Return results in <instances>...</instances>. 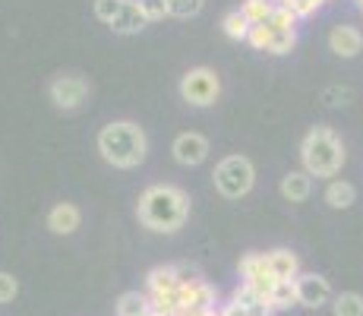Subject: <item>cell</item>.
<instances>
[{
  "mask_svg": "<svg viewBox=\"0 0 363 316\" xmlns=\"http://www.w3.org/2000/svg\"><path fill=\"white\" fill-rule=\"evenodd\" d=\"M136 215L149 231L174 234L184 228L186 215H190V196L174 184H155L139 196Z\"/></svg>",
  "mask_w": 363,
  "mask_h": 316,
  "instance_id": "6da1fadb",
  "label": "cell"
},
{
  "mask_svg": "<svg viewBox=\"0 0 363 316\" xmlns=\"http://www.w3.org/2000/svg\"><path fill=\"white\" fill-rule=\"evenodd\" d=\"M99 152L108 165L114 168H130L143 165L145 152H149V139H145L143 126L133 124V121H114V124H104L99 130Z\"/></svg>",
  "mask_w": 363,
  "mask_h": 316,
  "instance_id": "7a4b0ae2",
  "label": "cell"
},
{
  "mask_svg": "<svg viewBox=\"0 0 363 316\" xmlns=\"http://www.w3.org/2000/svg\"><path fill=\"white\" fill-rule=\"evenodd\" d=\"M300 158H303V171L313 178H335L345 165V146L332 126H313L303 136Z\"/></svg>",
  "mask_w": 363,
  "mask_h": 316,
  "instance_id": "3957f363",
  "label": "cell"
},
{
  "mask_svg": "<svg viewBox=\"0 0 363 316\" xmlns=\"http://www.w3.org/2000/svg\"><path fill=\"white\" fill-rule=\"evenodd\" d=\"M212 178H215V190H218L225 200H240V196H247L256 184V168L247 156H228L218 161Z\"/></svg>",
  "mask_w": 363,
  "mask_h": 316,
  "instance_id": "277c9868",
  "label": "cell"
},
{
  "mask_svg": "<svg viewBox=\"0 0 363 316\" xmlns=\"http://www.w3.org/2000/svg\"><path fill=\"white\" fill-rule=\"evenodd\" d=\"M221 95V80L215 70L208 67H196L190 70V73H184V80H180V98H184L186 104H193V108H208V104H215Z\"/></svg>",
  "mask_w": 363,
  "mask_h": 316,
  "instance_id": "5b68a950",
  "label": "cell"
},
{
  "mask_svg": "<svg viewBox=\"0 0 363 316\" xmlns=\"http://www.w3.org/2000/svg\"><path fill=\"white\" fill-rule=\"evenodd\" d=\"M240 282L250 285L253 291H259L262 298H269L272 288L278 285V276L269 263V253H247L240 259Z\"/></svg>",
  "mask_w": 363,
  "mask_h": 316,
  "instance_id": "8992f818",
  "label": "cell"
},
{
  "mask_svg": "<svg viewBox=\"0 0 363 316\" xmlns=\"http://www.w3.org/2000/svg\"><path fill=\"white\" fill-rule=\"evenodd\" d=\"M89 95V82L82 76H57L51 82V102L60 111H76Z\"/></svg>",
  "mask_w": 363,
  "mask_h": 316,
  "instance_id": "52a82bcc",
  "label": "cell"
},
{
  "mask_svg": "<svg viewBox=\"0 0 363 316\" xmlns=\"http://www.w3.org/2000/svg\"><path fill=\"white\" fill-rule=\"evenodd\" d=\"M294 285H297V304H300V307H310V310H316V307L329 304V298H332L329 282H325L323 276H316V272L297 276Z\"/></svg>",
  "mask_w": 363,
  "mask_h": 316,
  "instance_id": "ba28073f",
  "label": "cell"
},
{
  "mask_svg": "<svg viewBox=\"0 0 363 316\" xmlns=\"http://www.w3.org/2000/svg\"><path fill=\"white\" fill-rule=\"evenodd\" d=\"M174 158L180 161V165L186 168H196L202 161L208 158V139L199 136V133H180L177 139H174Z\"/></svg>",
  "mask_w": 363,
  "mask_h": 316,
  "instance_id": "9c48e42d",
  "label": "cell"
},
{
  "mask_svg": "<svg viewBox=\"0 0 363 316\" xmlns=\"http://www.w3.org/2000/svg\"><path fill=\"white\" fill-rule=\"evenodd\" d=\"M177 298H180V316L196 313V310H212L215 307V288L202 278V282H196V285H180Z\"/></svg>",
  "mask_w": 363,
  "mask_h": 316,
  "instance_id": "30bf717a",
  "label": "cell"
},
{
  "mask_svg": "<svg viewBox=\"0 0 363 316\" xmlns=\"http://www.w3.org/2000/svg\"><path fill=\"white\" fill-rule=\"evenodd\" d=\"M329 48L338 58H357L363 51V35L354 26H335L329 35Z\"/></svg>",
  "mask_w": 363,
  "mask_h": 316,
  "instance_id": "8fae6325",
  "label": "cell"
},
{
  "mask_svg": "<svg viewBox=\"0 0 363 316\" xmlns=\"http://www.w3.org/2000/svg\"><path fill=\"white\" fill-rule=\"evenodd\" d=\"M145 13L139 10V0H123V10L114 16V23H111V29L117 35H136L145 29Z\"/></svg>",
  "mask_w": 363,
  "mask_h": 316,
  "instance_id": "7c38bea8",
  "label": "cell"
},
{
  "mask_svg": "<svg viewBox=\"0 0 363 316\" xmlns=\"http://www.w3.org/2000/svg\"><path fill=\"white\" fill-rule=\"evenodd\" d=\"M79 222H82V215L73 202H60V206H54L51 212H48V228H51L54 234H73V231L79 228Z\"/></svg>",
  "mask_w": 363,
  "mask_h": 316,
  "instance_id": "4fadbf2b",
  "label": "cell"
},
{
  "mask_svg": "<svg viewBox=\"0 0 363 316\" xmlns=\"http://www.w3.org/2000/svg\"><path fill=\"white\" fill-rule=\"evenodd\" d=\"M313 174H306V171H291V174H284L281 178V196L284 200H291V202H303L306 196L313 193Z\"/></svg>",
  "mask_w": 363,
  "mask_h": 316,
  "instance_id": "5bb4252c",
  "label": "cell"
},
{
  "mask_svg": "<svg viewBox=\"0 0 363 316\" xmlns=\"http://www.w3.org/2000/svg\"><path fill=\"white\" fill-rule=\"evenodd\" d=\"M145 285H149V294H171V291H177V288H180L177 266H155V269L149 272V278H145Z\"/></svg>",
  "mask_w": 363,
  "mask_h": 316,
  "instance_id": "9a60e30c",
  "label": "cell"
},
{
  "mask_svg": "<svg viewBox=\"0 0 363 316\" xmlns=\"http://www.w3.org/2000/svg\"><path fill=\"white\" fill-rule=\"evenodd\" d=\"M269 263H272V269H275L278 278H297L300 276V259L291 250H284V247L272 250L269 253Z\"/></svg>",
  "mask_w": 363,
  "mask_h": 316,
  "instance_id": "2e32d148",
  "label": "cell"
},
{
  "mask_svg": "<svg viewBox=\"0 0 363 316\" xmlns=\"http://www.w3.org/2000/svg\"><path fill=\"white\" fill-rule=\"evenodd\" d=\"M354 200H357V190L347 184V180H332L325 187V202L332 209H347V206H354Z\"/></svg>",
  "mask_w": 363,
  "mask_h": 316,
  "instance_id": "e0dca14e",
  "label": "cell"
},
{
  "mask_svg": "<svg viewBox=\"0 0 363 316\" xmlns=\"http://www.w3.org/2000/svg\"><path fill=\"white\" fill-rule=\"evenodd\" d=\"M269 300H272V307H275V310H291V307L297 304V285H294V278H278V285L272 288Z\"/></svg>",
  "mask_w": 363,
  "mask_h": 316,
  "instance_id": "ac0fdd59",
  "label": "cell"
},
{
  "mask_svg": "<svg viewBox=\"0 0 363 316\" xmlns=\"http://www.w3.org/2000/svg\"><path fill=\"white\" fill-rule=\"evenodd\" d=\"M221 26H225V35H228V38H234V41H247L250 26H253V23H250V19L243 16V10H231V13L225 16V23H221Z\"/></svg>",
  "mask_w": 363,
  "mask_h": 316,
  "instance_id": "d6986e66",
  "label": "cell"
},
{
  "mask_svg": "<svg viewBox=\"0 0 363 316\" xmlns=\"http://www.w3.org/2000/svg\"><path fill=\"white\" fill-rule=\"evenodd\" d=\"M149 310V294H139V291H130L117 300V316H139Z\"/></svg>",
  "mask_w": 363,
  "mask_h": 316,
  "instance_id": "ffe728a7",
  "label": "cell"
},
{
  "mask_svg": "<svg viewBox=\"0 0 363 316\" xmlns=\"http://www.w3.org/2000/svg\"><path fill=\"white\" fill-rule=\"evenodd\" d=\"M275 4H278V0H243V6H240V10H243V16H247L250 19V23H265V19H269L272 16V10H275Z\"/></svg>",
  "mask_w": 363,
  "mask_h": 316,
  "instance_id": "44dd1931",
  "label": "cell"
},
{
  "mask_svg": "<svg viewBox=\"0 0 363 316\" xmlns=\"http://www.w3.org/2000/svg\"><path fill=\"white\" fill-rule=\"evenodd\" d=\"M332 310H335V316H363V298L354 294V291L338 294L335 304H332Z\"/></svg>",
  "mask_w": 363,
  "mask_h": 316,
  "instance_id": "7402d4cb",
  "label": "cell"
},
{
  "mask_svg": "<svg viewBox=\"0 0 363 316\" xmlns=\"http://www.w3.org/2000/svg\"><path fill=\"white\" fill-rule=\"evenodd\" d=\"M294 45H297L294 29H275L269 41V54H288V51H294Z\"/></svg>",
  "mask_w": 363,
  "mask_h": 316,
  "instance_id": "603a6c76",
  "label": "cell"
},
{
  "mask_svg": "<svg viewBox=\"0 0 363 316\" xmlns=\"http://www.w3.org/2000/svg\"><path fill=\"white\" fill-rule=\"evenodd\" d=\"M272 26L269 23H256V26H250V35H247V41L256 48V51H269V41H272Z\"/></svg>",
  "mask_w": 363,
  "mask_h": 316,
  "instance_id": "cb8c5ba5",
  "label": "cell"
},
{
  "mask_svg": "<svg viewBox=\"0 0 363 316\" xmlns=\"http://www.w3.org/2000/svg\"><path fill=\"white\" fill-rule=\"evenodd\" d=\"M202 4H206V0H167V10L177 19H190L202 10Z\"/></svg>",
  "mask_w": 363,
  "mask_h": 316,
  "instance_id": "d4e9b609",
  "label": "cell"
},
{
  "mask_svg": "<svg viewBox=\"0 0 363 316\" xmlns=\"http://www.w3.org/2000/svg\"><path fill=\"white\" fill-rule=\"evenodd\" d=\"M265 23L272 26V29H294L297 26V16L288 10L284 4H275V10H272V16L265 19Z\"/></svg>",
  "mask_w": 363,
  "mask_h": 316,
  "instance_id": "484cf974",
  "label": "cell"
},
{
  "mask_svg": "<svg viewBox=\"0 0 363 316\" xmlns=\"http://www.w3.org/2000/svg\"><path fill=\"white\" fill-rule=\"evenodd\" d=\"M123 10V0H95V16L101 19V23H114V16Z\"/></svg>",
  "mask_w": 363,
  "mask_h": 316,
  "instance_id": "4316f807",
  "label": "cell"
},
{
  "mask_svg": "<svg viewBox=\"0 0 363 316\" xmlns=\"http://www.w3.org/2000/svg\"><path fill=\"white\" fill-rule=\"evenodd\" d=\"M139 10L145 13V19H149V23L171 16V10H167V0H139Z\"/></svg>",
  "mask_w": 363,
  "mask_h": 316,
  "instance_id": "83f0119b",
  "label": "cell"
},
{
  "mask_svg": "<svg viewBox=\"0 0 363 316\" xmlns=\"http://www.w3.org/2000/svg\"><path fill=\"white\" fill-rule=\"evenodd\" d=\"M278 4L288 6L297 19H306V16H313V13L319 10V0H278Z\"/></svg>",
  "mask_w": 363,
  "mask_h": 316,
  "instance_id": "f1b7e54d",
  "label": "cell"
},
{
  "mask_svg": "<svg viewBox=\"0 0 363 316\" xmlns=\"http://www.w3.org/2000/svg\"><path fill=\"white\" fill-rule=\"evenodd\" d=\"M16 294H19V282L10 272H0V304H10Z\"/></svg>",
  "mask_w": 363,
  "mask_h": 316,
  "instance_id": "f546056e",
  "label": "cell"
},
{
  "mask_svg": "<svg viewBox=\"0 0 363 316\" xmlns=\"http://www.w3.org/2000/svg\"><path fill=\"white\" fill-rule=\"evenodd\" d=\"M177 282L180 285H196V282H202V272L193 269V266H177Z\"/></svg>",
  "mask_w": 363,
  "mask_h": 316,
  "instance_id": "4dcf8cb0",
  "label": "cell"
},
{
  "mask_svg": "<svg viewBox=\"0 0 363 316\" xmlns=\"http://www.w3.org/2000/svg\"><path fill=\"white\" fill-rule=\"evenodd\" d=\"M218 313H221V316H250V313H247V307H240L237 300H228V304L221 307Z\"/></svg>",
  "mask_w": 363,
  "mask_h": 316,
  "instance_id": "1f68e13d",
  "label": "cell"
},
{
  "mask_svg": "<svg viewBox=\"0 0 363 316\" xmlns=\"http://www.w3.org/2000/svg\"><path fill=\"white\" fill-rule=\"evenodd\" d=\"M186 316H221V313L212 307V310H196V313H186Z\"/></svg>",
  "mask_w": 363,
  "mask_h": 316,
  "instance_id": "d6a6232c",
  "label": "cell"
},
{
  "mask_svg": "<svg viewBox=\"0 0 363 316\" xmlns=\"http://www.w3.org/2000/svg\"><path fill=\"white\" fill-rule=\"evenodd\" d=\"M139 316H162V313H158V310H152V307H149V310H145V313H139Z\"/></svg>",
  "mask_w": 363,
  "mask_h": 316,
  "instance_id": "836d02e7",
  "label": "cell"
},
{
  "mask_svg": "<svg viewBox=\"0 0 363 316\" xmlns=\"http://www.w3.org/2000/svg\"><path fill=\"white\" fill-rule=\"evenodd\" d=\"M323 4H329V0H319V6H323Z\"/></svg>",
  "mask_w": 363,
  "mask_h": 316,
  "instance_id": "e575fe53",
  "label": "cell"
}]
</instances>
